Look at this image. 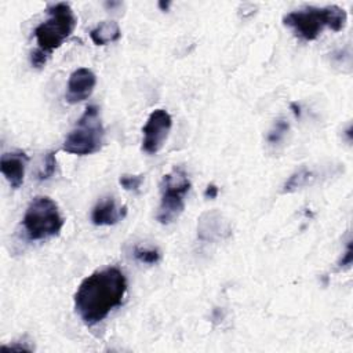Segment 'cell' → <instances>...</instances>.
<instances>
[{"label":"cell","instance_id":"d6986e66","mask_svg":"<svg viewBox=\"0 0 353 353\" xmlns=\"http://www.w3.org/2000/svg\"><path fill=\"white\" fill-rule=\"evenodd\" d=\"M19 341H15L14 343H10V345H3L1 346V350H18V352H21V350H23V352H32L33 350V347L32 346H28V345H25V343H18Z\"/></svg>","mask_w":353,"mask_h":353},{"label":"cell","instance_id":"5b68a950","mask_svg":"<svg viewBox=\"0 0 353 353\" xmlns=\"http://www.w3.org/2000/svg\"><path fill=\"white\" fill-rule=\"evenodd\" d=\"M22 226L29 240L40 241L58 236L63 226V218L52 199L37 196L29 203L22 218Z\"/></svg>","mask_w":353,"mask_h":353},{"label":"cell","instance_id":"8992f818","mask_svg":"<svg viewBox=\"0 0 353 353\" xmlns=\"http://www.w3.org/2000/svg\"><path fill=\"white\" fill-rule=\"evenodd\" d=\"M190 188V179L182 167H175L165 174L160 183L161 199L156 221L161 225H170L178 219L185 210V197Z\"/></svg>","mask_w":353,"mask_h":353},{"label":"cell","instance_id":"44dd1931","mask_svg":"<svg viewBox=\"0 0 353 353\" xmlns=\"http://www.w3.org/2000/svg\"><path fill=\"white\" fill-rule=\"evenodd\" d=\"M170 1H164V0H161V1H159L157 3V6H159V8L161 10V11H168V8H170Z\"/></svg>","mask_w":353,"mask_h":353},{"label":"cell","instance_id":"ac0fdd59","mask_svg":"<svg viewBox=\"0 0 353 353\" xmlns=\"http://www.w3.org/2000/svg\"><path fill=\"white\" fill-rule=\"evenodd\" d=\"M352 261H353V251H352V241L349 240L347 245H346V251H345L343 256L341 258V261L338 262V265L342 269H347V268H350Z\"/></svg>","mask_w":353,"mask_h":353},{"label":"cell","instance_id":"52a82bcc","mask_svg":"<svg viewBox=\"0 0 353 353\" xmlns=\"http://www.w3.org/2000/svg\"><path fill=\"white\" fill-rule=\"evenodd\" d=\"M171 127V114L165 109H154L142 128V150L156 154L167 141Z\"/></svg>","mask_w":353,"mask_h":353},{"label":"cell","instance_id":"8fae6325","mask_svg":"<svg viewBox=\"0 0 353 353\" xmlns=\"http://www.w3.org/2000/svg\"><path fill=\"white\" fill-rule=\"evenodd\" d=\"M127 214V207H119L113 197L99 200L91 211V222L95 226H112L120 222Z\"/></svg>","mask_w":353,"mask_h":353},{"label":"cell","instance_id":"5bb4252c","mask_svg":"<svg viewBox=\"0 0 353 353\" xmlns=\"http://www.w3.org/2000/svg\"><path fill=\"white\" fill-rule=\"evenodd\" d=\"M288 130H290V123L285 119H283V117L277 119L274 121L273 127L270 128V131L268 132V137H266L268 143L272 145V146L280 145L284 141Z\"/></svg>","mask_w":353,"mask_h":353},{"label":"cell","instance_id":"6da1fadb","mask_svg":"<svg viewBox=\"0 0 353 353\" xmlns=\"http://www.w3.org/2000/svg\"><path fill=\"white\" fill-rule=\"evenodd\" d=\"M127 292V279L116 266H108L87 276L74 294V309L81 321L95 325L119 307Z\"/></svg>","mask_w":353,"mask_h":353},{"label":"cell","instance_id":"ba28073f","mask_svg":"<svg viewBox=\"0 0 353 353\" xmlns=\"http://www.w3.org/2000/svg\"><path fill=\"white\" fill-rule=\"evenodd\" d=\"M97 85V76L88 68H79L69 76L65 98L69 103L85 101Z\"/></svg>","mask_w":353,"mask_h":353},{"label":"cell","instance_id":"7a4b0ae2","mask_svg":"<svg viewBox=\"0 0 353 353\" xmlns=\"http://www.w3.org/2000/svg\"><path fill=\"white\" fill-rule=\"evenodd\" d=\"M46 11L48 18L39 23L33 32L37 47L30 54V63L37 69L43 68L52 51L73 33L77 21L68 3L51 4Z\"/></svg>","mask_w":353,"mask_h":353},{"label":"cell","instance_id":"7402d4cb","mask_svg":"<svg viewBox=\"0 0 353 353\" xmlns=\"http://www.w3.org/2000/svg\"><path fill=\"white\" fill-rule=\"evenodd\" d=\"M120 4H121L120 1H106V3H105V7H106V8H110V10H112L113 7H116V6H120Z\"/></svg>","mask_w":353,"mask_h":353},{"label":"cell","instance_id":"2e32d148","mask_svg":"<svg viewBox=\"0 0 353 353\" xmlns=\"http://www.w3.org/2000/svg\"><path fill=\"white\" fill-rule=\"evenodd\" d=\"M55 168H57L55 152H48L46 154V159H44V165L41 167V170L37 174V179L39 181H47L48 178H51L54 175Z\"/></svg>","mask_w":353,"mask_h":353},{"label":"cell","instance_id":"9c48e42d","mask_svg":"<svg viewBox=\"0 0 353 353\" xmlns=\"http://www.w3.org/2000/svg\"><path fill=\"white\" fill-rule=\"evenodd\" d=\"M232 233L229 222L216 210L203 212L197 222V237L201 241H215L229 237Z\"/></svg>","mask_w":353,"mask_h":353},{"label":"cell","instance_id":"e0dca14e","mask_svg":"<svg viewBox=\"0 0 353 353\" xmlns=\"http://www.w3.org/2000/svg\"><path fill=\"white\" fill-rule=\"evenodd\" d=\"M142 182H143V175L142 174H138V175L124 174L119 179V183L127 192H139Z\"/></svg>","mask_w":353,"mask_h":353},{"label":"cell","instance_id":"4fadbf2b","mask_svg":"<svg viewBox=\"0 0 353 353\" xmlns=\"http://www.w3.org/2000/svg\"><path fill=\"white\" fill-rule=\"evenodd\" d=\"M317 178V174L307 168V167H301L299 170H296L283 185V193H292L296 192L302 188L310 186Z\"/></svg>","mask_w":353,"mask_h":353},{"label":"cell","instance_id":"9a60e30c","mask_svg":"<svg viewBox=\"0 0 353 353\" xmlns=\"http://www.w3.org/2000/svg\"><path fill=\"white\" fill-rule=\"evenodd\" d=\"M132 255L134 258L141 262V263H146V265H154L160 261V251L157 248L153 247H142V245H135L132 250Z\"/></svg>","mask_w":353,"mask_h":353},{"label":"cell","instance_id":"3957f363","mask_svg":"<svg viewBox=\"0 0 353 353\" xmlns=\"http://www.w3.org/2000/svg\"><path fill=\"white\" fill-rule=\"evenodd\" d=\"M346 11L335 4L325 7L307 6L283 17V25L290 28L296 37L305 41L316 40L324 29L341 32L346 26Z\"/></svg>","mask_w":353,"mask_h":353},{"label":"cell","instance_id":"30bf717a","mask_svg":"<svg viewBox=\"0 0 353 353\" xmlns=\"http://www.w3.org/2000/svg\"><path fill=\"white\" fill-rule=\"evenodd\" d=\"M28 160V154L22 150H12L0 157V171L12 189L22 186Z\"/></svg>","mask_w":353,"mask_h":353},{"label":"cell","instance_id":"7c38bea8","mask_svg":"<svg viewBox=\"0 0 353 353\" xmlns=\"http://www.w3.org/2000/svg\"><path fill=\"white\" fill-rule=\"evenodd\" d=\"M90 37L97 46H106L121 37L120 26L116 21H102L90 32Z\"/></svg>","mask_w":353,"mask_h":353},{"label":"cell","instance_id":"ffe728a7","mask_svg":"<svg viewBox=\"0 0 353 353\" xmlns=\"http://www.w3.org/2000/svg\"><path fill=\"white\" fill-rule=\"evenodd\" d=\"M218 186L216 185H214V183H211V185H208L207 188H205V190H204V197L205 199H215L216 196H218Z\"/></svg>","mask_w":353,"mask_h":353},{"label":"cell","instance_id":"603a6c76","mask_svg":"<svg viewBox=\"0 0 353 353\" xmlns=\"http://www.w3.org/2000/svg\"><path fill=\"white\" fill-rule=\"evenodd\" d=\"M291 108L294 109L292 112H294V114L296 116V117H299L301 116V110H299V106H296V103H291Z\"/></svg>","mask_w":353,"mask_h":353},{"label":"cell","instance_id":"277c9868","mask_svg":"<svg viewBox=\"0 0 353 353\" xmlns=\"http://www.w3.org/2000/svg\"><path fill=\"white\" fill-rule=\"evenodd\" d=\"M103 139L105 130L101 121L99 109L95 105H88L74 127L66 135L62 150L77 156L92 154L102 148Z\"/></svg>","mask_w":353,"mask_h":353}]
</instances>
